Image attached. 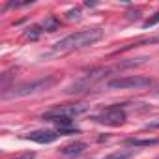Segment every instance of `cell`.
<instances>
[{"label":"cell","mask_w":159,"mask_h":159,"mask_svg":"<svg viewBox=\"0 0 159 159\" xmlns=\"http://www.w3.org/2000/svg\"><path fill=\"white\" fill-rule=\"evenodd\" d=\"M157 142H159L157 139H127L125 140V144L135 146V148H139V146H153Z\"/></svg>","instance_id":"cell-9"},{"label":"cell","mask_w":159,"mask_h":159,"mask_svg":"<svg viewBox=\"0 0 159 159\" xmlns=\"http://www.w3.org/2000/svg\"><path fill=\"white\" fill-rule=\"evenodd\" d=\"M58 131H51V129H38V131H32L28 135H25L26 140H32V142H38V144H51L58 139Z\"/></svg>","instance_id":"cell-6"},{"label":"cell","mask_w":159,"mask_h":159,"mask_svg":"<svg viewBox=\"0 0 159 159\" xmlns=\"http://www.w3.org/2000/svg\"><path fill=\"white\" fill-rule=\"evenodd\" d=\"M152 43H159V36H155V38H146V39H140V41H135V43L124 47L122 51H127V49H133V47H140V45H152Z\"/></svg>","instance_id":"cell-10"},{"label":"cell","mask_w":159,"mask_h":159,"mask_svg":"<svg viewBox=\"0 0 159 159\" xmlns=\"http://www.w3.org/2000/svg\"><path fill=\"white\" fill-rule=\"evenodd\" d=\"M157 23H159V10H157L150 19H146V21L142 23V26H144V28H150V26H153V25H157Z\"/></svg>","instance_id":"cell-12"},{"label":"cell","mask_w":159,"mask_h":159,"mask_svg":"<svg viewBox=\"0 0 159 159\" xmlns=\"http://www.w3.org/2000/svg\"><path fill=\"white\" fill-rule=\"evenodd\" d=\"M157 96H159V94H157Z\"/></svg>","instance_id":"cell-17"},{"label":"cell","mask_w":159,"mask_h":159,"mask_svg":"<svg viewBox=\"0 0 159 159\" xmlns=\"http://www.w3.org/2000/svg\"><path fill=\"white\" fill-rule=\"evenodd\" d=\"M79 15H81V11H79V10H69L67 11V17L69 19H79Z\"/></svg>","instance_id":"cell-16"},{"label":"cell","mask_w":159,"mask_h":159,"mask_svg":"<svg viewBox=\"0 0 159 159\" xmlns=\"http://www.w3.org/2000/svg\"><path fill=\"white\" fill-rule=\"evenodd\" d=\"M88 111V105H83V103H67V105H58V107H52L51 111H47L43 114V120L47 122H60V120H71L75 116H81Z\"/></svg>","instance_id":"cell-3"},{"label":"cell","mask_w":159,"mask_h":159,"mask_svg":"<svg viewBox=\"0 0 159 159\" xmlns=\"http://www.w3.org/2000/svg\"><path fill=\"white\" fill-rule=\"evenodd\" d=\"M56 83H58V77H56V75L43 77V79H38V81H32V83H23V84L13 86L11 90L4 92V94H2V99L25 98V96H32V94H38V92H47V90H51Z\"/></svg>","instance_id":"cell-2"},{"label":"cell","mask_w":159,"mask_h":159,"mask_svg":"<svg viewBox=\"0 0 159 159\" xmlns=\"http://www.w3.org/2000/svg\"><path fill=\"white\" fill-rule=\"evenodd\" d=\"M86 148H88L86 142L77 140V142H71V144L64 146V148H62V153H64V155H79V153H83Z\"/></svg>","instance_id":"cell-7"},{"label":"cell","mask_w":159,"mask_h":159,"mask_svg":"<svg viewBox=\"0 0 159 159\" xmlns=\"http://www.w3.org/2000/svg\"><path fill=\"white\" fill-rule=\"evenodd\" d=\"M41 32H43V30H41V26H39V25H36V26L28 28V30L25 32V36H26V38H30V39H38Z\"/></svg>","instance_id":"cell-11"},{"label":"cell","mask_w":159,"mask_h":159,"mask_svg":"<svg viewBox=\"0 0 159 159\" xmlns=\"http://www.w3.org/2000/svg\"><path fill=\"white\" fill-rule=\"evenodd\" d=\"M144 129H159V118H155V120L148 122V124L144 125Z\"/></svg>","instance_id":"cell-15"},{"label":"cell","mask_w":159,"mask_h":159,"mask_svg":"<svg viewBox=\"0 0 159 159\" xmlns=\"http://www.w3.org/2000/svg\"><path fill=\"white\" fill-rule=\"evenodd\" d=\"M103 36H105V32L101 28L79 30V32H73V34L62 38L60 41H56L52 45V51L58 52V54L71 52V51H79V49H84V47H90V45L98 43L99 39H103Z\"/></svg>","instance_id":"cell-1"},{"label":"cell","mask_w":159,"mask_h":159,"mask_svg":"<svg viewBox=\"0 0 159 159\" xmlns=\"http://www.w3.org/2000/svg\"><path fill=\"white\" fill-rule=\"evenodd\" d=\"M153 84V79L144 77V75H125V77H116L107 83V88L111 90H129V88H150Z\"/></svg>","instance_id":"cell-4"},{"label":"cell","mask_w":159,"mask_h":159,"mask_svg":"<svg viewBox=\"0 0 159 159\" xmlns=\"http://www.w3.org/2000/svg\"><path fill=\"white\" fill-rule=\"evenodd\" d=\"M131 157V152H114L111 155H107L105 159H129Z\"/></svg>","instance_id":"cell-13"},{"label":"cell","mask_w":159,"mask_h":159,"mask_svg":"<svg viewBox=\"0 0 159 159\" xmlns=\"http://www.w3.org/2000/svg\"><path fill=\"white\" fill-rule=\"evenodd\" d=\"M34 157H36V153H34V152H23V153L15 155L13 159H34Z\"/></svg>","instance_id":"cell-14"},{"label":"cell","mask_w":159,"mask_h":159,"mask_svg":"<svg viewBox=\"0 0 159 159\" xmlns=\"http://www.w3.org/2000/svg\"><path fill=\"white\" fill-rule=\"evenodd\" d=\"M45 32H54V30H58V26H60V21L54 17V15H49L41 25H39Z\"/></svg>","instance_id":"cell-8"},{"label":"cell","mask_w":159,"mask_h":159,"mask_svg":"<svg viewBox=\"0 0 159 159\" xmlns=\"http://www.w3.org/2000/svg\"><path fill=\"white\" fill-rule=\"evenodd\" d=\"M94 122L98 124H105V125H122L125 120H127V112H125V107L124 105H111L107 109H103L99 114L92 116Z\"/></svg>","instance_id":"cell-5"}]
</instances>
